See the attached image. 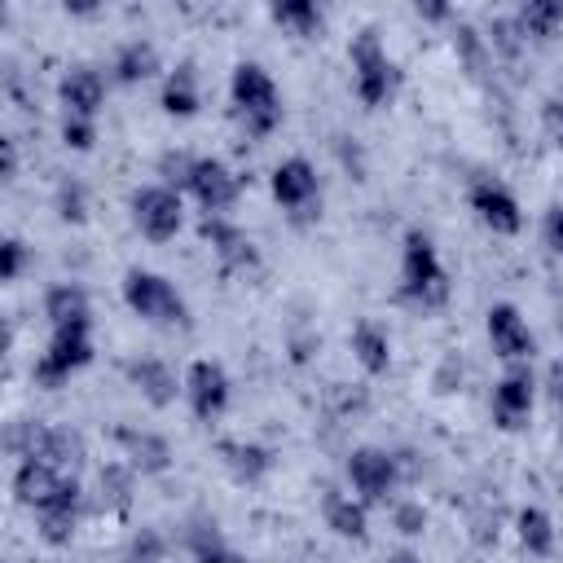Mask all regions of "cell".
Returning a JSON list of instances; mask_svg holds the SVG:
<instances>
[{"instance_id":"1","label":"cell","mask_w":563,"mask_h":563,"mask_svg":"<svg viewBox=\"0 0 563 563\" xmlns=\"http://www.w3.org/2000/svg\"><path fill=\"white\" fill-rule=\"evenodd\" d=\"M229 106H233L238 128L251 141L273 136L277 123H282V92H277L273 75L260 62H238L233 66V75H229Z\"/></svg>"},{"instance_id":"2","label":"cell","mask_w":563,"mask_h":563,"mask_svg":"<svg viewBox=\"0 0 563 563\" xmlns=\"http://www.w3.org/2000/svg\"><path fill=\"white\" fill-rule=\"evenodd\" d=\"M400 299L422 312H435L449 303V273L440 264L431 233L422 229H405L400 238Z\"/></svg>"},{"instance_id":"3","label":"cell","mask_w":563,"mask_h":563,"mask_svg":"<svg viewBox=\"0 0 563 563\" xmlns=\"http://www.w3.org/2000/svg\"><path fill=\"white\" fill-rule=\"evenodd\" d=\"M347 62H352V88H356L361 106H369V110L387 106L391 92H396V84H400V70H396L391 53L383 48L378 26H361V31L352 35Z\"/></svg>"},{"instance_id":"4","label":"cell","mask_w":563,"mask_h":563,"mask_svg":"<svg viewBox=\"0 0 563 563\" xmlns=\"http://www.w3.org/2000/svg\"><path fill=\"white\" fill-rule=\"evenodd\" d=\"M123 303L150 321V325H167V330H189V303L185 295L154 268H128L123 273Z\"/></svg>"},{"instance_id":"5","label":"cell","mask_w":563,"mask_h":563,"mask_svg":"<svg viewBox=\"0 0 563 563\" xmlns=\"http://www.w3.org/2000/svg\"><path fill=\"white\" fill-rule=\"evenodd\" d=\"M343 475L352 484V493L365 501V506H387L396 484L405 479L400 471V457L391 449H378V444H356L343 462Z\"/></svg>"},{"instance_id":"6","label":"cell","mask_w":563,"mask_h":563,"mask_svg":"<svg viewBox=\"0 0 563 563\" xmlns=\"http://www.w3.org/2000/svg\"><path fill=\"white\" fill-rule=\"evenodd\" d=\"M88 361H92V325H62L48 334L40 361L31 365V378H35V387H62Z\"/></svg>"},{"instance_id":"7","label":"cell","mask_w":563,"mask_h":563,"mask_svg":"<svg viewBox=\"0 0 563 563\" xmlns=\"http://www.w3.org/2000/svg\"><path fill=\"white\" fill-rule=\"evenodd\" d=\"M268 194L273 202L290 216V220H312L321 211V180H317V167L303 158V154H290L273 167L268 176Z\"/></svg>"},{"instance_id":"8","label":"cell","mask_w":563,"mask_h":563,"mask_svg":"<svg viewBox=\"0 0 563 563\" xmlns=\"http://www.w3.org/2000/svg\"><path fill=\"white\" fill-rule=\"evenodd\" d=\"M128 207H132L136 233L150 238V242H172V238L180 233V224H185V202H180V194L167 189V185H158V180H154V185H136L132 198H128Z\"/></svg>"},{"instance_id":"9","label":"cell","mask_w":563,"mask_h":563,"mask_svg":"<svg viewBox=\"0 0 563 563\" xmlns=\"http://www.w3.org/2000/svg\"><path fill=\"white\" fill-rule=\"evenodd\" d=\"M466 202H471L475 220L497 238H515L523 229V207L510 194V185H501L497 176H475L466 189Z\"/></svg>"},{"instance_id":"10","label":"cell","mask_w":563,"mask_h":563,"mask_svg":"<svg viewBox=\"0 0 563 563\" xmlns=\"http://www.w3.org/2000/svg\"><path fill=\"white\" fill-rule=\"evenodd\" d=\"M532 400H537V378H532V365L528 361H515L506 365V374L493 383V422L501 431H523L528 418H532Z\"/></svg>"},{"instance_id":"11","label":"cell","mask_w":563,"mask_h":563,"mask_svg":"<svg viewBox=\"0 0 563 563\" xmlns=\"http://www.w3.org/2000/svg\"><path fill=\"white\" fill-rule=\"evenodd\" d=\"M229 396H233V383H229V369L220 361L198 356L185 369V400H189V409H194L198 422H216L229 409Z\"/></svg>"},{"instance_id":"12","label":"cell","mask_w":563,"mask_h":563,"mask_svg":"<svg viewBox=\"0 0 563 563\" xmlns=\"http://www.w3.org/2000/svg\"><path fill=\"white\" fill-rule=\"evenodd\" d=\"M202 242L211 246V255L220 260L224 273H255L260 268V246L251 242V233L242 224H233L229 216H202L198 224Z\"/></svg>"},{"instance_id":"13","label":"cell","mask_w":563,"mask_h":563,"mask_svg":"<svg viewBox=\"0 0 563 563\" xmlns=\"http://www.w3.org/2000/svg\"><path fill=\"white\" fill-rule=\"evenodd\" d=\"M484 334H488V347L506 361V365H515V361H532V352H537V334H532V325L523 321V312L515 308V303H493L488 312H484Z\"/></svg>"},{"instance_id":"14","label":"cell","mask_w":563,"mask_h":563,"mask_svg":"<svg viewBox=\"0 0 563 563\" xmlns=\"http://www.w3.org/2000/svg\"><path fill=\"white\" fill-rule=\"evenodd\" d=\"M189 194H194V202H198L207 216H224V211L238 202V194H242V176H238L224 158H216V154H198Z\"/></svg>"},{"instance_id":"15","label":"cell","mask_w":563,"mask_h":563,"mask_svg":"<svg viewBox=\"0 0 563 563\" xmlns=\"http://www.w3.org/2000/svg\"><path fill=\"white\" fill-rule=\"evenodd\" d=\"M79 515H84V488H79V479L70 475V479L62 484V493L35 510V532H40V541H44V545H70L75 532H79Z\"/></svg>"},{"instance_id":"16","label":"cell","mask_w":563,"mask_h":563,"mask_svg":"<svg viewBox=\"0 0 563 563\" xmlns=\"http://www.w3.org/2000/svg\"><path fill=\"white\" fill-rule=\"evenodd\" d=\"M106 92H110V84H106V75H101L92 62H75V66H66V70L57 75V101H62V110H70V114L97 119L101 106H106Z\"/></svg>"},{"instance_id":"17","label":"cell","mask_w":563,"mask_h":563,"mask_svg":"<svg viewBox=\"0 0 563 563\" xmlns=\"http://www.w3.org/2000/svg\"><path fill=\"white\" fill-rule=\"evenodd\" d=\"M123 374L141 391V400L154 409L176 405V396L185 391V378H176V369L163 356H132V361H123Z\"/></svg>"},{"instance_id":"18","label":"cell","mask_w":563,"mask_h":563,"mask_svg":"<svg viewBox=\"0 0 563 563\" xmlns=\"http://www.w3.org/2000/svg\"><path fill=\"white\" fill-rule=\"evenodd\" d=\"M114 444H119V453H123V462L136 471V475H163V471H172V444L158 435V431H150V427H114Z\"/></svg>"},{"instance_id":"19","label":"cell","mask_w":563,"mask_h":563,"mask_svg":"<svg viewBox=\"0 0 563 563\" xmlns=\"http://www.w3.org/2000/svg\"><path fill=\"white\" fill-rule=\"evenodd\" d=\"M321 519H325V528H330L334 537H343V541H365V537H369V506H365L361 497L334 488V484L321 488Z\"/></svg>"},{"instance_id":"20","label":"cell","mask_w":563,"mask_h":563,"mask_svg":"<svg viewBox=\"0 0 563 563\" xmlns=\"http://www.w3.org/2000/svg\"><path fill=\"white\" fill-rule=\"evenodd\" d=\"M453 53H457L466 79H475V84H484V88L497 79V57H493V48H488V35H484L475 22H453Z\"/></svg>"},{"instance_id":"21","label":"cell","mask_w":563,"mask_h":563,"mask_svg":"<svg viewBox=\"0 0 563 563\" xmlns=\"http://www.w3.org/2000/svg\"><path fill=\"white\" fill-rule=\"evenodd\" d=\"M66 479H70V475H62V471L48 466V462H18V466H13V497H18V506L40 510L44 501H53V497L62 493Z\"/></svg>"},{"instance_id":"22","label":"cell","mask_w":563,"mask_h":563,"mask_svg":"<svg viewBox=\"0 0 563 563\" xmlns=\"http://www.w3.org/2000/svg\"><path fill=\"white\" fill-rule=\"evenodd\" d=\"M185 550L194 563H242L238 550L229 545L224 528L211 515H189L185 519Z\"/></svg>"},{"instance_id":"23","label":"cell","mask_w":563,"mask_h":563,"mask_svg":"<svg viewBox=\"0 0 563 563\" xmlns=\"http://www.w3.org/2000/svg\"><path fill=\"white\" fill-rule=\"evenodd\" d=\"M158 106H163V114H172V119H189V114H198V106H202V88H198V66H194V62H180L176 70L163 75Z\"/></svg>"},{"instance_id":"24","label":"cell","mask_w":563,"mask_h":563,"mask_svg":"<svg viewBox=\"0 0 563 563\" xmlns=\"http://www.w3.org/2000/svg\"><path fill=\"white\" fill-rule=\"evenodd\" d=\"M44 317L53 330L62 325H92V299L79 282H57L44 290Z\"/></svg>"},{"instance_id":"25","label":"cell","mask_w":563,"mask_h":563,"mask_svg":"<svg viewBox=\"0 0 563 563\" xmlns=\"http://www.w3.org/2000/svg\"><path fill=\"white\" fill-rule=\"evenodd\" d=\"M224 471L238 479V484H260L268 471H273V449L255 444V440H220L216 444Z\"/></svg>"},{"instance_id":"26","label":"cell","mask_w":563,"mask_h":563,"mask_svg":"<svg viewBox=\"0 0 563 563\" xmlns=\"http://www.w3.org/2000/svg\"><path fill=\"white\" fill-rule=\"evenodd\" d=\"M347 347H352L356 365H361L369 378H378V374L391 369V334H387L378 321H356L352 334H347Z\"/></svg>"},{"instance_id":"27","label":"cell","mask_w":563,"mask_h":563,"mask_svg":"<svg viewBox=\"0 0 563 563\" xmlns=\"http://www.w3.org/2000/svg\"><path fill=\"white\" fill-rule=\"evenodd\" d=\"M515 22L528 44H554L563 35V0H523L515 9Z\"/></svg>"},{"instance_id":"28","label":"cell","mask_w":563,"mask_h":563,"mask_svg":"<svg viewBox=\"0 0 563 563\" xmlns=\"http://www.w3.org/2000/svg\"><path fill=\"white\" fill-rule=\"evenodd\" d=\"M158 48L150 44V40H128V44H119L114 48V62H110V70H114V79L119 84H145V79H154L158 75Z\"/></svg>"},{"instance_id":"29","label":"cell","mask_w":563,"mask_h":563,"mask_svg":"<svg viewBox=\"0 0 563 563\" xmlns=\"http://www.w3.org/2000/svg\"><path fill=\"white\" fill-rule=\"evenodd\" d=\"M84 457H88V449H84V435H79L75 427H48L35 462H48V466H57L62 475H75V471L84 466Z\"/></svg>"},{"instance_id":"30","label":"cell","mask_w":563,"mask_h":563,"mask_svg":"<svg viewBox=\"0 0 563 563\" xmlns=\"http://www.w3.org/2000/svg\"><path fill=\"white\" fill-rule=\"evenodd\" d=\"M515 537H519V545H523L532 559H545V554L554 550V519H550L541 506H523V510L515 515Z\"/></svg>"},{"instance_id":"31","label":"cell","mask_w":563,"mask_h":563,"mask_svg":"<svg viewBox=\"0 0 563 563\" xmlns=\"http://www.w3.org/2000/svg\"><path fill=\"white\" fill-rule=\"evenodd\" d=\"M97 488H101V506L110 515H123L132 506V488H136V471L128 462H106L101 475H97Z\"/></svg>"},{"instance_id":"32","label":"cell","mask_w":563,"mask_h":563,"mask_svg":"<svg viewBox=\"0 0 563 563\" xmlns=\"http://www.w3.org/2000/svg\"><path fill=\"white\" fill-rule=\"evenodd\" d=\"M268 18H273L277 26H286L290 35H299V40H312V35L321 31V22H325L321 4H312V0H282V4L268 9Z\"/></svg>"},{"instance_id":"33","label":"cell","mask_w":563,"mask_h":563,"mask_svg":"<svg viewBox=\"0 0 563 563\" xmlns=\"http://www.w3.org/2000/svg\"><path fill=\"white\" fill-rule=\"evenodd\" d=\"M484 35H488L493 57H497V62H506V66H515V62L523 57V48H528V40H523V31H519L515 13H493Z\"/></svg>"},{"instance_id":"34","label":"cell","mask_w":563,"mask_h":563,"mask_svg":"<svg viewBox=\"0 0 563 563\" xmlns=\"http://www.w3.org/2000/svg\"><path fill=\"white\" fill-rule=\"evenodd\" d=\"M53 211L62 224H84L88 220V185L79 176H62L53 185Z\"/></svg>"},{"instance_id":"35","label":"cell","mask_w":563,"mask_h":563,"mask_svg":"<svg viewBox=\"0 0 563 563\" xmlns=\"http://www.w3.org/2000/svg\"><path fill=\"white\" fill-rule=\"evenodd\" d=\"M194 163H198V154H189V150H163V154H158V163H154L158 185H167V189H176V194H189Z\"/></svg>"},{"instance_id":"36","label":"cell","mask_w":563,"mask_h":563,"mask_svg":"<svg viewBox=\"0 0 563 563\" xmlns=\"http://www.w3.org/2000/svg\"><path fill=\"white\" fill-rule=\"evenodd\" d=\"M123 563H167V541L158 528H136L128 537V550H123Z\"/></svg>"},{"instance_id":"37","label":"cell","mask_w":563,"mask_h":563,"mask_svg":"<svg viewBox=\"0 0 563 563\" xmlns=\"http://www.w3.org/2000/svg\"><path fill=\"white\" fill-rule=\"evenodd\" d=\"M57 132H62V145H66V150L88 154V150L97 145V119H88V114H70V110H62Z\"/></svg>"},{"instance_id":"38","label":"cell","mask_w":563,"mask_h":563,"mask_svg":"<svg viewBox=\"0 0 563 563\" xmlns=\"http://www.w3.org/2000/svg\"><path fill=\"white\" fill-rule=\"evenodd\" d=\"M391 528L400 537H422L427 532V506L405 497V501H391Z\"/></svg>"},{"instance_id":"39","label":"cell","mask_w":563,"mask_h":563,"mask_svg":"<svg viewBox=\"0 0 563 563\" xmlns=\"http://www.w3.org/2000/svg\"><path fill=\"white\" fill-rule=\"evenodd\" d=\"M334 154H339V167L352 176V180H365L369 176V158H365V145L356 136H334Z\"/></svg>"},{"instance_id":"40","label":"cell","mask_w":563,"mask_h":563,"mask_svg":"<svg viewBox=\"0 0 563 563\" xmlns=\"http://www.w3.org/2000/svg\"><path fill=\"white\" fill-rule=\"evenodd\" d=\"M26 264H31V246H26L18 233H9V238L0 242V277H4V282H18V277L26 273Z\"/></svg>"},{"instance_id":"41","label":"cell","mask_w":563,"mask_h":563,"mask_svg":"<svg viewBox=\"0 0 563 563\" xmlns=\"http://www.w3.org/2000/svg\"><path fill=\"white\" fill-rule=\"evenodd\" d=\"M462 374H466V369H462V356H457V352H444L440 365H435V374H431V387H435L440 396H449V391L462 387Z\"/></svg>"},{"instance_id":"42","label":"cell","mask_w":563,"mask_h":563,"mask_svg":"<svg viewBox=\"0 0 563 563\" xmlns=\"http://www.w3.org/2000/svg\"><path fill=\"white\" fill-rule=\"evenodd\" d=\"M541 242H545L550 255L563 260V202H550V207L541 211Z\"/></svg>"},{"instance_id":"43","label":"cell","mask_w":563,"mask_h":563,"mask_svg":"<svg viewBox=\"0 0 563 563\" xmlns=\"http://www.w3.org/2000/svg\"><path fill=\"white\" fill-rule=\"evenodd\" d=\"M541 128H545V136H550L554 145H563V97H559V92H550V97L541 101Z\"/></svg>"},{"instance_id":"44","label":"cell","mask_w":563,"mask_h":563,"mask_svg":"<svg viewBox=\"0 0 563 563\" xmlns=\"http://www.w3.org/2000/svg\"><path fill=\"white\" fill-rule=\"evenodd\" d=\"M497 537H501L497 510H479V515L471 519V541H475V545H497Z\"/></svg>"},{"instance_id":"45","label":"cell","mask_w":563,"mask_h":563,"mask_svg":"<svg viewBox=\"0 0 563 563\" xmlns=\"http://www.w3.org/2000/svg\"><path fill=\"white\" fill-rule=\"evenodd\" d=\"M541 387H545V400H550V405L563 413V356L545 365V374H541Z\"/></svg>"},{"instance_id":"46","label":"cell","mask_w":563,"mask_h":563,"mask_svg":"<svg viewBox=\"0 0 563 563\" xmlns=\"http://www.w3.org/2000/svg\"><path fill=\"white\" fill-rule=\"evenodd\" d=\"M0 176H4V180L18 176V141H13V136L0 141Z\"/></svg>"},{"instance_id":"47","label":"cell","mask_w":563,"mask_h":563,"mask_svg":"<svg viewBox=\"0 0 563 563\" xmlns=\"http://www.w3.org/2000/svg\"><path fill=\"white\" fill-rule=\"evenodd\" d=\"M317 347H321V339H317V334H290V356H295L299 365H303Z\"/></svg>"},{"instance_id":"48","label":"cell","mask_w":563,"mask_h":563,"mask_svg":"<svg viewBox=\"0 0 563 563\" xmlns=\"http://www.w3.org/2000/svg\"><path fill=\"white\" fill-rule=\"evenodd\" d=\"M413 13H418L422 22H457L449 4H422V0H418V4H413Z\"/></svg>"},{"instance_id":"49","label":"cell","mask_w":563,"mask_h":563,"mask_svg":"<svg viewBox=\"0 0 563 563\" xmlns=\"http://www.w3.org/2000/svg\"><path fill=\"white\" fill-rule=\"evenodd\" d=\"M387 563H422V559H418V554H413V550H396V554H391V559H387Z\"/></svg>"},{"instance_id":"50","label":"cell","mask_w":563,"mask_h":563,"mask_svg":"<svg viewBox=\"0 0 563 563\" xmlns=\"http://www.w3.org/2000/svg\"><path fill=\"white\" fill-rule=\"evenodd\" d=\"M559 334H563V308H559Z\"/></svg>"},{"instance_id":"51","label":"cell","mask_w":563,"mask_h":563,"mask_svg":"<svg viewBox=\"0 0 563 563\" xmlns=\"http://www.w3.org/2000/svg\"><path fill=\"white\" fill-rule=\"evenodd\" d=\"M559 97H563V84H559Z\"/></svg>"}]
</instances>
